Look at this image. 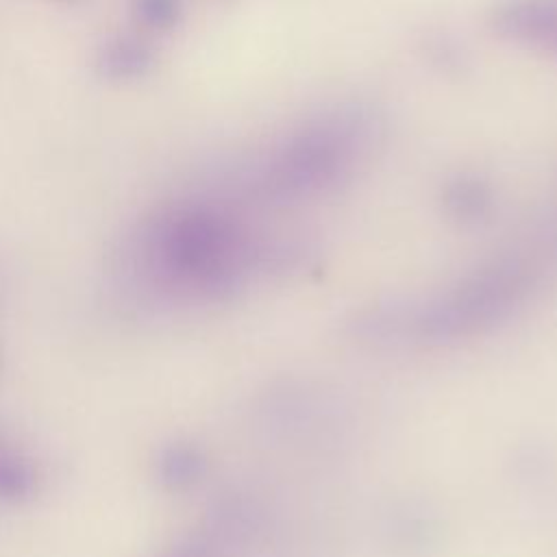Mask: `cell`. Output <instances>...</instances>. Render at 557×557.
<instances>
[{"instance_id":"cell-1","label":"cell","mask_w":557,"mask_h":557,"mask_svg":"<svg viewBox=\"0 0 557 557\" xmlns=\"http://www.w3.org/2000/svg\"><path fill=\"white\" fill-rule=\"evenodd\" d=\"M150 61V50L141 41L128 37L109 41L100 54V65L104 74L115 78L139 76L144 70H148Z\"/></svg>"},{"instance_id":"cell-4","label":"cell","mask_w":557,"mask_h":557,"mask_svg":"<svg viewBox=\"0 0 557 557\" xmlns=\"http://www.w3.org/2000/svg\"><path fill=\"white\" fill-rule=\"evenodd\" d=\"M137 15L152 28H168L176 22V0H137Z\"/></svg>"},{"instance_id":"cell-3","label":"cell","mask_w":557,"mask_h":557,"mask_svg":"<svg viewBox=\"0 0 557 557\" xmlns=\"http://www.w3.org/2000/svg\"><path fill=\"white\" fill-rule=\"evenodd\" d=\"M200 470V457L189 446H170L159 457V476L170 487L189 485Z\"/></svg>"},{"instance_id":"cell-2","label":"cell","mask_w":557,"mask_h":557,"mask_svg":"<svg viewBox=\"0 0 557 557\" xmlns=\"http://www.w3.org/2000/svg\"><path fill=\"white\" fill-rule=\"evenodd\" d=\"M37 487V472L24 457L0 448V498L24 500Z\"/></svg>"}]
</instances>
